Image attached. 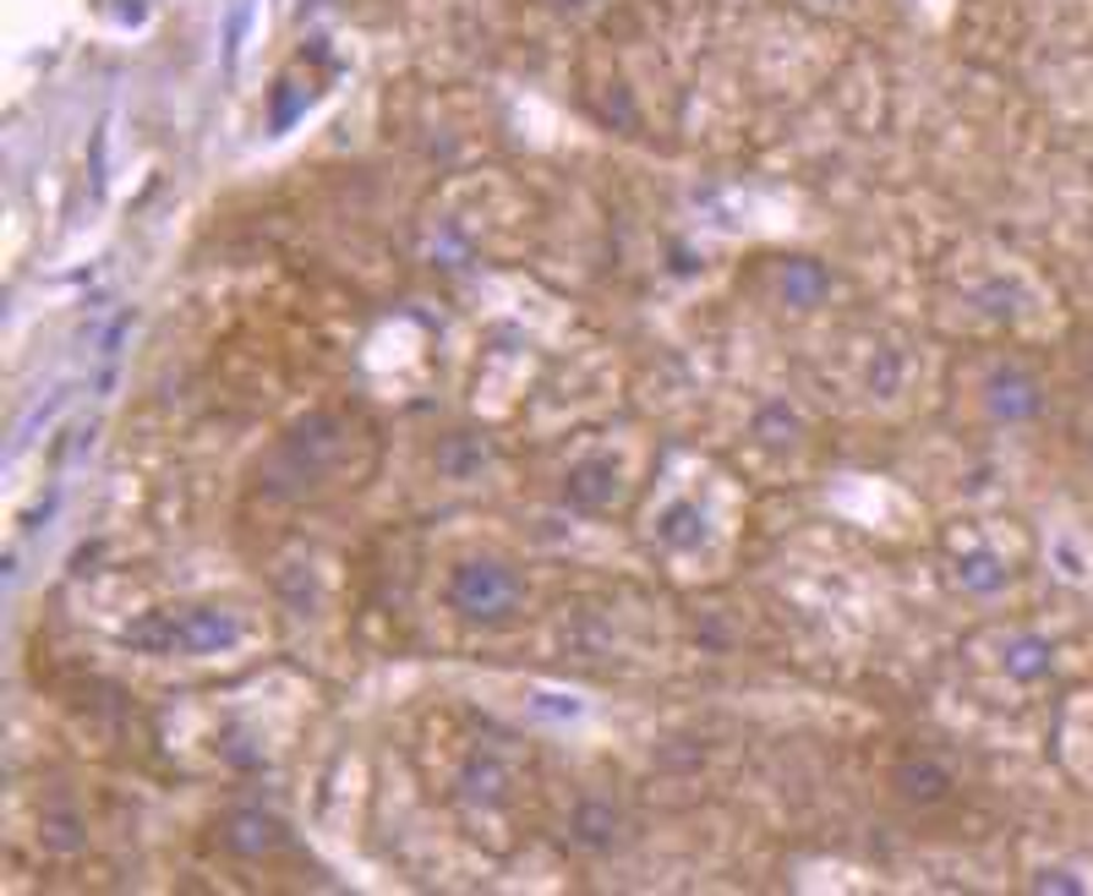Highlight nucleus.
I'll use <instances>...</instances> for the list:
<instances>
[{
	"instance_id": "f257e3e1",
	"label": "nucleus",
	"mask_w": 1093,
	"mask_h": 896,
	"mask_svg": "<svg viewBox=\"0 0 1093 896\" xmlns=\"http://www.w3.org/2000/svg\"><path fill=\"white\" fill-rule=\"evenodd\" d=\"M449 597L455 607L476 618V623H503V618H514V607H520V580H514V569H503V564H492V558H470L455 569V580H449Z\"/></svg>"
}]
</instances>
